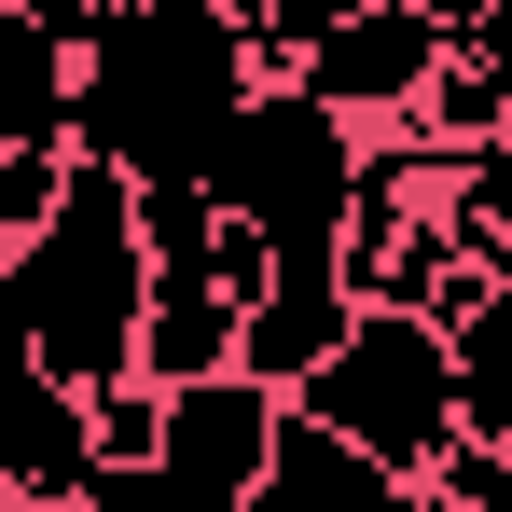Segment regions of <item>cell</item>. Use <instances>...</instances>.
Segmentation results:
<instances>
[{
  "instance_id": "obj_1",
  "label": "cell",
  "mask_w": 512,
  "mask_h": 512,
  "mask_svg": "<svg viewBox=\"0 0 512 512\" xmlns=\"http://www.w3.org/2000/svg\"><path fill=\"white\" fill-rule=\"evenodd\" d=\"M236 97H250V42L208 0H153L70 56V153L111 180H208Z\"/></svg>"
},
{
  "instance_id": "obj_2",
  "label": "cell",
  "mask_w": 512,
  "mask_h": 512,
  "mask_svg": "<svg viewBox=\"0 0 512 512\" xmlns=\"http://www.w3.org/2000/svg\"><path fill=\"white\" fill-rule=\"evenodd\" d=\"M0 305H14L42 388H111L125 374V333H139V222H125V180L111 167L70 153L56 208L0 250Z\"/></svg>"
},
{
  "instance_id": "obj_3",
  "label": "cell",
  "mask_w": 512,
  "mask_h": 512,
  "mask_svg": "<svg viewBox=\"0 0 512 512\" xmlns=\"http://www.w3.org/2000/svg\"><path fill=\"white\" fill-rule=\"evenodd\" d=\"M291 416L333 429L360 471H388V485H416L429 457L457 443V360H443V333L429 319H402V305H360L333 333V360L291 388Z\"/></svg>"
},
{
  "instance_id": "obj_4",
  "label": "cell",
  "mask_w": 512,
  "mask_h": 512,
  "mask_svg": "<svg viewBox=\"0 0 512 512\" xmlns=\"http://www.w3.org/2000/svg\"><path fill=\"white\" fill-rule=\"evenodd\" d=\"M346 139L319 97H291V84H250L236 97V125H222V153H208V208L222 222H250L263 250H333V222H346Z\"/></svg>"
},
{
  "instance_id": "obj_5",
  "label": "cell",
  "mask_w": 512,
  "mask_h": 512,
  "mask_svg": "<svg viewBox=\"0 0 512 512\" xmlns=\"http://www.w3.org/2000/svg\"><path fill=\"white\" fill-rule=\"evenodd\" d=\"M429 70H443L429 14H416V0H374V14L319 28V42H305L277 84H291V97H319L346 139H374V125H402V111H416V84H429Z\"/></svg>"
},
{
  "instance_id": "obj_6",
  "label": "cell",
  "mask_w": 512,
  "mask_h": 512,
  "mask_svg": "<svg viewBox=\"0 0 512 512\" xmlns=\"http://www.w3.org/2000/svg\"><path fill=\"white\" fill-rule=\"evenodd\" d=\"M277 388H250V374H194V388H167V429H153V471H180V485H208V499H250V471L277 457Z\"/></svg>"
},
{
  "instance_id": "obj_7",
  "label": "cell",
  "mask_w": 512,
  "mask_h": 512,
  "mask_svg": "<svg viewBox=\"0 0 512 512\" xmlns=\"http://www.w3.org/2000/svg\"><path fill=\"white\" fill-rule=\"evenodd\" d=\"M84 485H97L84 402L42 388V374H14V388H0V512H70Z\"/></svg>"
},
{
  "instance_id": "obj_8",
  "label": "cell",
  "mask_w": 512,
  "mask_h": 512,
  "mask_svg": "<svg viewBox=\"0 0 512 512\" xmlns=\"http://www.w3.org/2000/svg\"><path fill=\"white\" fill-rule=\"evenodd\" d=\"M139 388H194V374H236V305L208 277H153L139 263V333H125Z\"/></svg>"
},
{
  "instance_id": "obj_9",
  "label": "cell",
  "mask_w": 512,
  "mask_h": 512,
  "mask_svg": "<svg viewBox=\"0 0 512 512\" xmlns=\"http://www.w3.org/2000/svg\"><path fill=\"white\" fill-rule=\"evenodd\" d=\"M402 139H429V153H485V139H512V42H443V70L416 84Z\"/></svg>"
},
{
  "instance_id": "obj_10",
  "label": "cell",
  "mask_w": 512,
  "mask_h": 512,
  "mask_svg": "<svg viewBox=\"0 0 512 512\" xmlns=\"http://www.w3.org/2000/svg\"><path fill=\"white\" fill-rule=\"evenodd\" d=\"M0 153H70V42L0 0Z\"/></svg>"
},
{
  "instance_id": "obj_11",
  "label": "cell",
  "mask_w": 512,
  "mask_h": 512,
  "mask_svg": "<svg viewBox=\"0 0 512 512\" xmlns=\"http://www.w3.org/2000/svg\"><path fill=\"white\" fill-rule=\"evenodd\" d=\"M70 402H84V457H97V471H153V429H167V388L111 374V388H70Z\"/></svg>"
},
{
  "instance_id": "obj_12",
  "label": "cell",
  "mask_w": 512,
  "mask_h": 512,
  "mask_svg": "<svg viewBox=\"0 0 512 512\" xmlns=\"http://www.w3.org/2000/svg\"><path fill=\"white\" fill-rule=\"evenodd\" d=\"M346 14H374V0H263V42H250V84H277L319 28H346Z\"/></svg>"
},
{
  "instance_id": "obj_13",
  "label": "cell",
  "mask_w": 512,
  "mask_h": 512,
  "mask_svg": "<svg viewBox=\"0 0 512 512\" xmlns=\"http://www.w3.org/2000/svg\"><path fill=\"white\" fill-rule=\"evenodd\" d=\"M70 512H236V499H208V485H180V471H97Z\"/></svg>"
},
{
  "instance_id": "obj_14",
  "label": "cell",
  "mask_w": 512,
  "mask_h": 512,
  "mask_svg": "<svg viewBox=\"0 0 512 512\" xmlns=\"http://www.w3.org/2000/svg\"><path fill=\"white\" fill-rule=\"evenodd\" d=\"M56 180H70V153H0V250L56 208Z\"/></svg>"
}]
</instances>
